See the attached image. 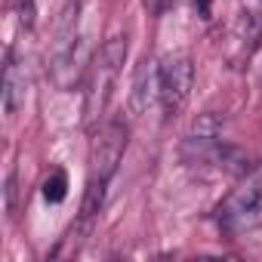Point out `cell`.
Segmentation results:
<instances>
[{
    "label": "cell",
    "mask_w": 262,
    "mask_h": 262,
    "mask_svg": "<svg viewBox=\"0 0 262 262\" xmlns=\"http://www.w3.org/2000/svg\"><path fill=\"white\" fill-rule=\"evenodd\" d=\"M123 59H126V34H114L99 47V53L90 65V74H86V90H83L86 123H96L105 114V105H108V96H111V86L117 80Z\"/></svg>",
    "instance_id": "1"
},
{
    "label": "cell",
    "mask_w": 262,
    "mask_h": 262,
    "mask_svg": "<svg viewBox=\"0 0 262 262\" xmlns=\"http://www.w3.org/2000/svg\"><path fill=\"white\" fill-rule=\"evenodd\" d=\"M80 10H83V0H68L59 16V28H56V40H53L50 74H53L56 86H62V90H68L80 74Z\"/></svg>",
    "instance_id": "2"
},
{
    "label": "cell",
    "mask_w": 262,
    "mask_h": 262,
    "mask_svg": "<svg viewBox=\"0 0 262 262\" xmlns=\"http://www.w3.org/2000/svg\"><path fill=\"white\" fill-rule=\"evenodd\" d=\"M126 136H129V129L120 117L108 120L99 129L93 139V151H90V179L111 182V176L117 173V164L126 151Z\"/></svg>",
    "instance_id": "3"
},
{
    "label": "cell",
    "mask_w": 262,
    "mask_h": 262,
    "mask_svg": "<svg viewBox=\"0 0 262 262\" xmlns=\"http://www.w3.org/2000/svg\"><path fill=\"white\" fill-rule=\"evenodd\" d=\"M191 83H194V65L188 56H170L161 65V105L167 117H176L185 108Z\"/></svg>",
    "instance_id": "4"
},
{
    "label": "cell",
    "mask_w": 262,
    "mask_h": 262,
    "mask_svg": "<svg viewBox=\"0 0 262 262\" xmlns=\"http://www.w3.org/2000/svg\"><path fill=\"white\" fill-rule=\"evenodd\" d=\"M256 213H262V170L250 173L219 207V216L225 222H244Z\"/></svg>",
    "instance_id": "5"
},
{
    "label": "cell",
    "mask_w": 262,
    "mask_h": 262,
    "mask_svg": "<svg viewBox=\"0 0 262 262\" xmlns=\"http://www.w3.org/2000/svg\"><path fill=\"white\" fill-rule=\"evenodd\" d=\"M155 99H161V68L155 59H142L133 74V90H129V111H133V117L145 114Z\"/></svg>",
    "instance_id": "6"
},
{
    "label": "cell",
    "mask_w": 262,
    "mask_h": 262,
    "mask_svg": "<svg viewBox=\"0 0 262 262\" xmlns=\"http://www.w3.org/2000/svg\"><path fill=\"white\" fill-rule=\"evenodd\" d=\"M28 80H25V65L19 62L16 50H7V65H4V111L7 117H16L25 105Z\"/></svg>",
    "instance_id": "7"
},
{
    "label": "cell",
    "mask_w": 262,
    "mask_h": 262,
    "mask_svg": "<svg viewBox=\"0 0 262 262\" xmlns=\"http://www.w3.org/2000/svg\"><path fill=\"white\" fill-rule=\"evenodd\" d=\"M65 194H68V176H65L62 170H53L50 179L43 182V198H47L50 204H62Z\"/></svg>",
    "instance_id": "8"
},
{
    "label": "cell",
    "mask_w": 262,
    "mask_h": 262,
    "mask_svg": "<svg viewBox=\"0 0 262 262\" xmlns=\"http://www.w3.org/2000/svg\"><path fill=\"white\" fill-rule=\"evenodd\" d=\"M219 133H222V120L216 114H201L191 126V136L198 139H219Z\"/></svg>",
    "instance_id": "9"
},
{
    "label": "cell",
    "mask_w": 262,
    "mask_h": 262,
    "mask_svg": "<svg viewBox=\"0 0 262 262\" xmlns=\"http://www.w3.org/2000/svg\"><path fill=\"white\" fill-rule=\"evenodd\" d=\"M16 201H19V170L13 167L7 176V213H16Z\"/></svg>",
    "instance_id": "10"
},
{
    "label": "cell",
    "mask_w": 262,
    "mask_h": 262,
    "mask_svg": "<svg viewBox=\"0 0 262 262\" xmlns=\"http://www.w3.org/2000/svg\"><path fill=\"white\" fill-rule=\"evenodd\" d=\"M164 4H173V0H164Z\"/></svg>",
    "instance_id": "11"
}]
</instances>
